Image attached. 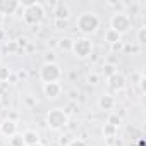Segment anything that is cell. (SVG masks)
I'll return each instance as SVG.
<instances>
[{
    "label": "cell",
    "mask_w": 146,
    "mask_h": 146,
    "mask_svg": "<svg viewBox=\"0 0 146 146\" xmlns=\"http://www.w3.org/2000/svg\"><path fill=\"white\" fill-rule=\"evenodd\" d=\"M76 26H78V29H79L83 35H93V33L100 28V17H98L95 12H83V14L78 17Z\"/></svg>",
    "instance_id": "cell-1"
},
{
    "label": "cell",
    "mask_w": 146,
    "mask_h": 146,
    "mask_svg": "<svg viewBox=\"0 0 146 146\" xmlns=\"http://www.w3.org/2000/svg\"><path fill=\"white\" fill-rule=\"evenodd\" d=\"M69 124V115L62 110V108H53L46 113V125L53 131L64 129Z\"/></svg>",
    "instance_id": "cell-2"
},
{
    "label": "cell",
    "mask_w": 146,
    "mask_h": 146,
    "mask_svg": "<svg viewBox=\"0 0 146 146\" xmlns=\"http://www.w3.org/2000/svg\"><path fill=\"white\" fill-rule=\"evenodd\" d=\"M23 17H24V21H26V24H29V26H38V24H41L43 19H45V9H43L41 4L36 2V4H33L31 7H26V9H24Z\"/></svg>",
    "instance_id": "cell-3"
},
{
    "label": "cell",
    "mask_w": 146,
    "mask_h": 146,
    "mask_svg": "<svg viewBox=\"0 0 146 146\" xmlns=\"http://www.w3.org/2000/svg\"><path fill=\"white\" fill-rule=\"evenodd\" d=\"M40 78H41V81H45V84L58 83V79L62 78V69L57 62L55 64H43V67L40 69Z\"/></svg>",
    "instance_id": "cell-4"
},
{
    "label": "cell",
    "mask_w": 146,
    "mask_h": 146,
    "mask_svg": "<svg viewBox=\"0 0 146 146\" xmlns=\"http://www.w3.org/2000/svg\"><path fill=\"white\" fill-rule=\"evenodd\" d=\"M131 17L127 16V14H124V12H117V14H113L112 16V19H110V28L113 29V31H117L120 36L124 35V33H127L129 29H131Z\"/></svg>",
    "instance_id": "cell-5"
},
{
    "label": "cell",
    "mask_w": 146,
    "mask_h": 146,
    "mask_svg": "<svg viewBox=\"0 0 146 146\" xmlns=\"http://www.w3.org/2000/svg\"><path fill=\"white\" fill-rule=\"evenodd\" d=\"M70 52L74 53L78 58H86V57L91 55L93 45H91V41H90L88 38H79V40H76V41H72V50H70Z\"/></svg>",
    "instance_id": "cell-6"
},
{
    "label": "cell",
    "mask_w": 146,
    "mask_h": 146,
    "mask_svg": "<svg viewBox=\"0 0 146 146\" xmlns=\"http://www.w3.org/2000/svg\"><path fill=\"white\" fill-rule=\"evenodd\" d=\"M0 132L5 137H12L14 134H17V122L14 119H5L0 124Z\"/></svg>",
    "instance_id": "cell-7"
},
{
    "label": "cell",
    "mask_w": 146,
    "mask_h": 146,
    "mask_svg": "<svg viewBox=\"0 0 146 146\" xmlns=\"http://www.w3.org/2000/svg\"><path fill=\"white\" fill-rule=\"evenodd\" d=\"M19 2L17 0H0V14L7 16V14H16V11L19 9Z\"/></svg>",
    "instance_id": "cell-8"
},
{
    "label": "cell",
    "mask_w": 146,
    "mask_h": 146,
    "mask_svg": "<svg viewBox=\"0 0 146 146\" xmlns=\"http://www.w3.org/2000/svg\"><path fill=\"white\" fill-rule=\"evenodd\" d=\"M108 88L113 91H122L125 88V78L122 74H119V72H115L113 76L108 78Z\"/></svg>",
    "instance_id": "cell-9"
},
{
    "label": "cell",
    "mask_w": 146,
    "mask_h": 146,
    "mask_svg": "<svg viewBox=\"0 0 146 146\" xmlns=\"http://www.w3.org/2000/svg\"><path fill=\"white\" fill-rule=\"evenodd\" d=\"M43 93L48 98H58L62 93V86H60V83H48V84H45Z\"/></svg>",
    "instance_id": "cell-10"
},
{
    "label": "cell",
    "mask_w": 146,
    "mask_h": 146,
    "mask_svg": "<svg viewBox=\"0 0 146 146\" xmlns=\"http://www.w3.org/2000/svg\"><path fill=\"white\" fill-rule=\"evenodd\" d=\"M69 16H70V11H69L67 5H64V4H57V5H55V9H53V17H55V21H67Z\"/></svg>",
    "instance_id": "cell-11"
},
{
    "label": "cell",
    "mask_w": 146,
    "mask_h": 146,
    "mask_svg": "<svg viewBox=\"0 0 146 146\" xmlns=\"http://www.w3.org/2000/svg\"><path fill=\"white\" fill-rule=\"evenodd\" d=\"M98 107H100V110H112L115 107V98L112 95H103L98 100Z\"/></svg>",
    "instance_id": "cell-12"
},
{
    "label": "cell",
    "mask_w": 146,
    "mask_h": 146,
    "mask_svg": "<svg viewBox=\"0 0 146 146\" xmlns=\"http://www.w3.org/2000/svg\"><path fill=\"white\" fill-rule=\"evenodd\" d=\"M23 139H24V144H26V146H31V144L40 143V136H38V132L33 131V129H28V131L23 134Z\"/></svg>",
    "instance_id": "cell-13"
},
{
    "label": "cell",
    "mask_w": 146,
    "mask_h": 146,
    "mask_svg": "<svg viewBox=\"0 0 146 146\" xmlns=\"http://www.w3.org/2000/svg\"><path fill=\"white\" fill-rule=\"evenodd\" d=\"M105 41L110 43V45H117V43L120 41V35H119L117 31H113L112 28H108V29L105 31Z\"/></svg>",
    "instance_id": "cell-14"
},
{
    "label": "cell",
    "mask_w": 146,
    "mask_h": 146,
    "mask_svg": "<svg viewBox=\"0 0 146 146\" xmlns=\"http://www.w3.org/2000/svg\"><path fill=\"white\" fill-rule=\"evenodd\" d=\"M58 48L64 50V52H70L72 50V40L70 38H64L58 41Z\"/></svg>",
    "instance_id": "cell-15"
},
{
    "label": "cell",
    "mask_w": 146,
    "mask_h": 146,
    "mask_svg": "<svg viewBox=\"0 0 146 146\" xmlns=\"http://www.w3.org/2000/svg\"><path fill=\"white\" fill-rule=\"evenodd\" d=\"M9 146H26L24 139H23V134H14L9 141Z\"/></svg>",
    "instance_id": "cell-16"
},
{
    "label": "cell",
    "mask_w": 146,
    "mask_h": 146,
    "mask_svg": "<svg viewBox=\"0 0 146 146\" xmlns=\"http://www.w3.org/2000/svg\"><path fill=\"white\" fill-rule=\"evenodd\" d=\"M11 78V70L7 67H0V83H5Z\"/></svg>",
    "instance_id": "cell-17"
},
{
    "label": "cell",
    "mask_w": 146,
    "mask_h": 146,
    "mask_svg": "<svg viewBox=\"0 0 146 146\" xmlns=\"http://www.w3.org/2000/svg\"><path fill=\"white\" fill-rule=\"evenodd\" d=\"M137 43L139 45H144L146 43V28L144 26L139 28V31H137Z\"/></svg>",
    "instance_id": "cell-18"
},
{
    "label": "cell",
    "mask_w": 146,
    "mask_h": 146,
    "mask_svg": "<svg viewBox=\"0 0 146 146\" xmlns=\"http://www.w3.org/2000/svg\"><path fill=\"white\" fill-rule=\"evenodd\" d=\"M103 72H105V76L107 78H110V76H113L115 74V65H112V64H105V67H103Z\"/></svg>",
    "instance_id": "cell-19"
},
{
    "label": "cell",
    "mask_w": 146,
    "mask_h": 146,
    "mask_svg": "<svg viewBox=\"0 0 146 146\" xmlns=\"http://www.w3.org/2000/svg\"><path fill=\"white\" fill-rule=\"evenodd\" d=\"M120 122H122V119H120L119 115H110V117H108V122H107V124H110V125H113V127L117 129V127L120 125Z\"/></svg>",
    "instance_id": "cell-20"
},
{
    "label": "cell",
    "mask_w": 146,
    "mask_h": 146,
    "mask_svg": "<svg viewBox=\"0 0 146 146\" xmlns=\"http://www.w3.org/2000/svg\"><path fill=\"white\" fill-rule=\"evenodd\" d=\"M115 127L113 125H110V124H105V127H103V134L105 136H110V137H113V134H115Z\"/></svg>",
    "instance_id": "cell-21"
},
{
    "label": "cell",
    "mask_w": 146,
    "mask_h": 146,
    "mask_svg": "<svg viewBox=\"0 0 146 146\" xmlns=\"http://www.w3.org/2000/svg\"><path fill=\"white\" fill-rule=\"evenodd\" d=\"M69 146H86V141L81 139V137H76V139H72L69 143Z\"/></svg>",
    "instance_id": "cell-22"
},
{
    "label": "cell",
    "mask_w": 146,
    "mask_h": 146,
    "mask_svg": "<svg viewBox=\"0 0 146 146\" xmlns=\"http://www.w3.org/2000/svg\"><path fill=\"white\" fill-rule=\"evenodd\" d=\"M45 64H55V53H53V52H48V53H46Z\"/></svg>",
    "instance_id": "cell-23"
},
{
    "label": "cell",
    "mask_w": 146,
    "mask_h": 146,
    "mask_svg": "<svg viewBox=\"0 0 146 146\" xmlns=\"http://www.w3.org/2000/svg\"><path fill=\"white\" fill-rule=\"evenodd\" d=\"M88 83H90V84H96V83H98V76H96V74H90V76H88Z\"/></svg>",
    "instance_id": "cell-24"
},
{
    "label": "cell",
    "mask_w": 146,
    "mask_h": 146,
    "mask_svg": "<svg viewBox=\"0 0 146 146\" xmlns=\"http://www.w3.org/2000/svg\"><path fill=\"white\" fill-rule=\"evenodd\" d=\"M55 24H57L58 28H62V26L65 28V24H67V21H55Z\"/></svg>",
    "instance_id": "cell-25"
},
{
    "label": "cell",
    "mask_w": 146,
    "mask_h": 146,
    "mask_svg": "<svg viewBox=\"0 0 146 146\" xmlns=\"http://www.w3.org/2000/svg\"><path fill=\"white\" fill-rule=\"evenodd\" d=\"M4 38H5V33H4L2 29H0V41H4Z\"/></svg>",
    "instance_id": "cell-26"
},
{
    "label": "cell",
    "mask_w": 146,
    "mask_h": 146,
    "mask_svg": "<svg viewBox=\"0 0 146 146\" xmlns=\"http://www.w3.org/2000/svg\"><path fill=\"white\" fill-rule=\"evenodd\" d=\"M4 19H5V16H2V14H0V24L4 23Z\"/></svg>",
    "instance_id": "cell-27"
},
{
    "label": "cell",
    "mask_w": 146,
    "mask_h": 146,
    "mask_svg": "<svg viewBox=\"0 0 146 146\" xmlns=\"http://www.w3.org/2000/svg\"><path fill=\"white\" fill-rule=\"evenodd\" d=\"M31 146H41V144H40V143H36V144H31Z\"/></svg>",
    "instance_id": "cell-28"
},
{
    "label": "cell",
    "mask_w": 146,
    "mask_h": 146,
    "mask_svg": "<svg viewBox=\"0 0 146 146\" xmlns=\"http://www.w3.org/2000/svg\"><path fill=\"white\" fill-rule=\"evenodd\" d=\"M0 58H2V50H0Z\"/></svg>",
    "instance_id": "cell-29"
}]
</instances>
